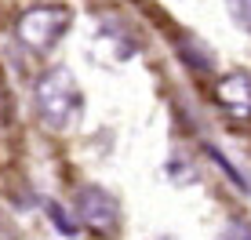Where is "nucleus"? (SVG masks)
I'll return each instance as SVG.
<instances>
[{
    "mask_svg": "<svg viewBox=\"0 0 251 240\" xmlns=\"http://www.w3.org/2000/svg\"><path fill=\"white\" fill-rule=\"evenodd\" d=\"M33 102H37L40 124H48L51 131H69V127L80 120V109H84L80 88H76V80L62 66L44 70L37 76V84H33Z\"/></svg>",
    "mask_w": 251,
    "mask_h": 240,
    "instance_id": "f257e3e1",
    "label": "nucleus"
},
{
    "mask_svg": "<svg viewBox=\"0 0 251 240\" xmlns=\"http://www.w3.org/2000/svg\"><path fill=\"white\" fill-rule=\"evenodd\" d=\"M69 22H73V11L66 4H37L29 11L19 15L15 22V37L22 40L29 51H51L58 40L69 33Z\"/></svg>",
    "mask_w": 251,
    "mask_h": 240,
    "instance_id": "f03ea898",
    "label": "nucleus"
},
{
    "mask_svg": "<svg viewBox=\"0 0 251 240\" xmlns=\"http://www.w3.org/2000/svg\"><path fill=\"white\" fill-rule=\"evenodd\" d=\"M76 215L88 229L102 237H113L120 229V204L113 193L99 190V186H80L76 190Z\"/></svg>",
    "mask_w": 251,
    "mask_h": 240,
    "instance_id": "7ed1b4c3",
    "label": "nucleus"
},
{
    "mask_svg": "<svg viewBox=\"0 0 251 240\" xmlns=\"http://www.w3.org/2000/svg\"><path fill=\"white\" fill-rule=\"evenodd\" d=\"M215 102L233 120H251V76L248 73H226L215 84Z\"/></svg>",
    "mask_w": 251,
    "mask_h": 240,
    "instance_id": "20e7f679",
    "label": "nucleus"
},
{
    "mask_svg": "<svg viewBox=\"0 0 251 240\" xmlns=\"http://www.w3.org/2000/svg\"><path fill=\"white\" fill-rule=\"evenodd\" d=\"M204 153H207V157H211V160H215V164H219V171H226V175L233 178V186H240V190H248V182H244V175H240V171H237V168H233V164H229V160H226V157H222V153H219V149H215V145H204Z\"/></svg>",
    "mask_w": 251,
    "mask_h": 240,
    "instance_id": "39448f33",
    "label": "nucleus"
},
{
    "mask_svg": "<svg viewBox=\"0 0 251 240\" xmlns=\"http://www.w3.org/2000/svg\"><path fill=\"white\" fill-rule=\"evenodd\" d=\"M226 7H229V19L237 22L240 29L251 33V0H226Z\"/></svg>",
    "mask_w": 251,
    "mask_h": 240,
    "instance_id": "423d86ee",
    "label": "nucleus"
},
{
    "mask_svg": "<svg viewBox=\"0 0 251 240\" xmlns=\"http://www.w3.org/2000/svg\"><path fill=\"white\" fill-rule=\"evenodd\" d=\"M219 240H251V222H244V218L226 222V229H222Z\"/></svg>",
    "mask_w": 251,
    "mask_h": 240,
    "instance_id": "0eeeda50",
    "label": "nucleus"
},
{
    "mask_svg": "<svg viewBox=\"0 0 251 240\" xmlns=\"http://www.w3.org/2000/svg\"><path fill=\"white\" fill-rule=\"evenodd\" d=\"M48 211H51V218H55V226L62 229V233H76V226H80V222H73L62 208H58V204H48Z\"/></svg>",
    "mask_w": 251,
    "mask_h": 240,
    "instance_id": "6e6552de",
    "label": "nucleus"
},
{
    "mask_svg": "<svg viewBox=\"0 0 251 240\" xmlns=\"http://www.w3.org/2000/svg\"><path fill=\"white\" fill-rule=\"evenodd\" d=\"M153 240H175V237H153Z\"/></svg>",
    "mask_w": 251,
    "mask_h": 240,
    "instance_id": "1a4fd4ad",
    "label": "nucleus"
}]
</instances>
